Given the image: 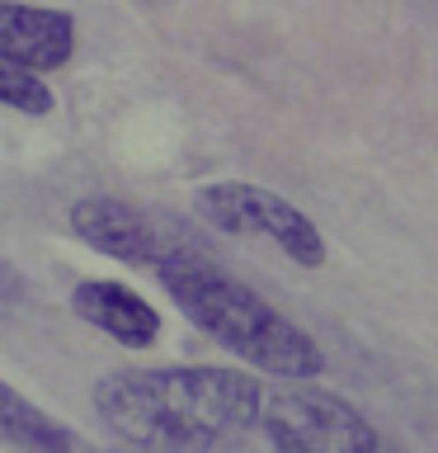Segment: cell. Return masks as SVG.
Listing matches in <instances>:
<instances>
[{
    "label": "cell",
    "instance_id": "6da1fadb",
    "mask_svg": "<svg viewBox=\"0 0 438 453\" xmlns=\"http://www.w3.org/2000/svg\"><path fill=\"white\" fill-rule=\"evenodd\" d=\"M264 388L240 368H118L94 382L99 425L141 453H208L260 425Z\"/></svg>",
    "mask_w": 438,
    "mask_h": 453
},
{
    "label": "cell",
    "instance_id": "3957f363",
    "mask_svg": "<svg viewBox=\"0 0 438 453\" xmlns=\"http://www.w3.org/2000/svg\"><path fill=\"white\" fill-rule=\"evenodd\" d=\"M260 430L274 453H405L353 402L321 388H274L260 402Z\"/></svg>",
    "mask_w": 438,
    "mask_h": 453
},
{
    "label": "cell",
    "instance_id": "52a82bcc",
    "mask_svg": "<svg viewBox=\"0 0 438 453\" xmlns=\"http://www.w3.org/2000/svg\"><path fill=\"white\" fill-rule=\"evenodd\" d=\"M71 311L123 349H151L161 340V311L118 279H85L71 293Z\"/></svg>",
    "mask_w": 438,
    "mask_h": 453
},
{
    "label": "cell",
    "instance_id": "5b68a950",
    "mask_svg": "<svg viewBox=\"0 0 438 453\" xmlns=\"http://www.w3.org/2000/svg\"><path fill=\"white\" fill-rule=\"evenodd\" d=\"M66 222L90 250L109 255L118 265H132V269H155L161 255L175 246L141 208L123 203V198H109V194H90L80 203H71Z\"/></svg>",
    "mask_w": 438,
    "mask_h": 453
},
{
    "label": "cell",
    "instance_id": "7a4b0ae2",
    "mask_svg": "<svg viewBox=\"0 0 438 453\" xmlns=\"http://www.w3.org/2000/svg\"><path fill=\"white\" fill-rule=\"evenodd\" d=\"M151 274L161 279L170 303L208 340H217L226 354H236V359L264 368L274 378H288V382H311L325 373V349L302 326L288 321L254 288H245L236 274H226L222 265L203 260L198 250L170 246Z\"/></svg>",
    "mask_w": 438,
    "mask_h": 453
},
{
    "label": "cell",
    "instance_id": "8992f818",
    "mask_svg": "<svg viewBox=\"0 0 438 453\" xmlns=\"http://www.w3.org/2000/svg\"><path fill=\"white\" fill-rule=\"evenodd\" d=\"M76 57V19L48 5H24V0H0V62L42 71H62Z\"/></svg>",
    "mask_w": 438,
    "mask_h": 453
},
{
    "label": "cell",
    "instance_id": "30bf717a",
    "mask_svg": "<svg viewBox=\"0 0 438 453\" xmlns=\"http://www.w3.org/2000/svg\"><path fill=\"white\" fill-rule=\"evenodd\" d=\"M24 297H28V279L10 260H0V307H14V303H24Z\"/></svg>",
    "mask_w": 438,
    "mask_h": 453
},
{
    "label": "cell",
    "instance_id": "9c48e42d",
    "mask_svg": "<svg viewBox=\"0 0 438 453\" xmlns=\"http://www.w3.org/2000/svg\"><path fill=\"white\" fill-rule=\"evenodd\" d=\"M0 104L19 109V113H52L57 95H52V85L42 76H34V71L0 62Z\"/></svg>",
    "mask_w": 438,
    "mask_h": 453
},
{
    "label": "cell",
    "instance_id": "277c9868",
    "mask_svg": "<svg viewBox=\"0 0 438 453\" xmlns=\"http://www.w3.org/2000/svg\"><path fill=\"white\" fill-rule=\"evenodd\" d=\"M198 218L208 226H217L226 236H254L268 241L274 250H283L288 260H297L302 269H321L325 265V236L321 226L306 218L297 203H288L274 189H260V184H240V180H222L198 189L193 198Z\"/></svg>",
    "mask_w": 438,
    "mask_h": 453
},
{
    "label": "cell",
    "instance_id": "ba28073f",
    "mask_svg": "<svg viewBox=\"0 0 438 453\" xmlns=\"http://www.w3.org/2000/svg\"><path fill=\"white\" fill-rule=\"evenodd\" d=\"M0 444L10 453H85L80 434L0 378Z\"/></svg>",
    "mask_w": 438,
    "mask_h": 453
}]
</instances>
